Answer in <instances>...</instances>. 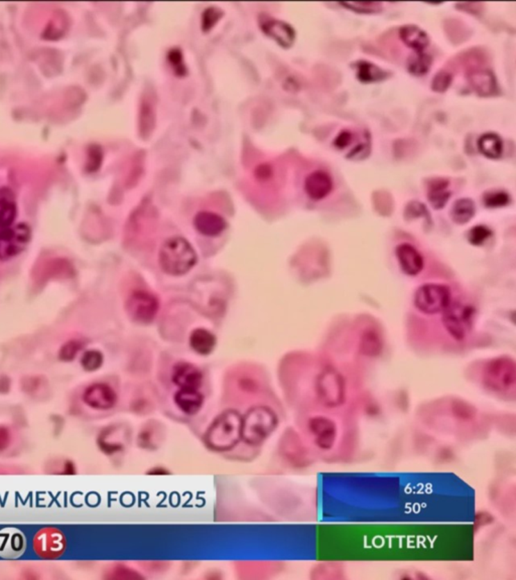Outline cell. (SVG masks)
I'll return each mask as SVG.
<instances>
[{
    "mask_svg": "<svg viewBox=\"0 0 516 580\" xmlns=\"http://www.w3.org/2000/svg\"><path fill=\"white\" fill-rule=\"evenodd\" d=\"M332 178L325 171H317L306 178L305 191L310 198L315 201L323 200L333 191Z\"/></svg>",
    "mask_w": 516,
    "mask_h": 580,
    "instance_id": "obj_16",
    "label": "cell"
},
{
    "mask_svg": "<svg viewBox=\"0 0 516 580\" xmlns=\"http://www.w3.org/2000/svg\"><path fill=\"white\" fill-rule=\"evenodd\" d=\"M192 349L200 355H208L213 351L216 345L215 336L205 329H197L190 336Z\"/></svg>",
    "mask_w": 516,
    "mask_h": 580,
    "instance_id": "obj_24",
    "label": "cell"
},
{
    "mask_svg": "<svg viewBox=\"0 0 516 580\" xmlns=\"http://www.w3.org/2000/svg\"><path fill=\"white\" fill-rule=\"evenodd\" d=\"M515 364L507 357L494 359L487 364L484 370V382L489 388L503 391L513 387L515 383Z\"/></svg>",
    "mask_w": 516,
    "mask_h": 580,
    "instance_id": "obj_7",
    "label": "cell"
},
{
    "mask_svg": "<svg viewBox=\"0 0 516 580\" xmlns=\"http://www.w3.org/2000/svg\"><path fill=\"white\" fill-rule=\"evenodd\" d=\"M80 349H81V346H80L79 343L75 342V341H71V342L65 343L61 348V350H60V359L62 361H65V362H70V361L74 360L75 357L77 356Z\"/></svg>",
    "mask_w": 516,
    "mask_h": 580,
    "instance_id": "obj_36",
    "label": "cell"
},
{
    "mask_svg": "<svg viewBox=\"0 0 516 580\" xmlns=\"http://www.w3.org/2000/svg\"><path fill=\"white\" fill-rule=\"evenodd\" d=\"M449 182L443 178L433 180L428 186V198L434 209L441 210L446 206L451 191H448Z\"/></svg>",
    "mask_w": 516,
    "mask_h": 580,
    "instance_id": "obj_23",
    "label": "cell"
},
{
    "mask_svg": "<svg viewBox=\"0 0 516 580\" xmlns=\"http://www.w3.org/2000/svg\"><path fill=\"white\" fill-rule=\"evenodd\" d=\"M317 392L324 405L336 407L345 400V381L337 370L327 368L317 379Z\"/></svg>",
    "mask_w": 516,
    "mask_h": 580,
    "instance_id": "obj_5",
    "label": "cell"
},
{
    "mask_svg": "<svg viewBox=\"0 0 516 580\" xmlns=\"http://www.w3.org/2000/svg\"><path fill=\"white\" fill-rule=\"evenodd\" d=\"M63 474L65 475H75L76 474V466L75 463H72V461H68L64 466V470H63Z\"/></svg>",
    "mask_w": 516,
    "mask_h": 580,
    "instance_id": "obj_45",
    "label": "cell"
},
{
    "mask_svg": "<svg viewBox=\"0 0 516 580\" xmlns=\"http://www.w3.org/2000/svg\"><path fill=\"white\" fill-rule=\"evenodd\" d=\"M24 550L26 538L21 531L15 528L0 531V556L2 558H19Z\"/></svg>",
    "mask_w": 516,
    "mask_h": 580,
    "instance_id": "obj_14",
    "label": "cell"
},
{
    "mask_svg": "<svg viewBox=\"0 0 516 580\" xmlns=\"http://www.w3.org/2000/svg\"><path fill=\"white\" fill-rule=\"evenodd\" d=\"M474 309L468 305L451 301L443 312V323L449 334L457 341L464 340L471 329Z\"/></svg>",
    "mask_w": 516,
    "mask_h": 580,
    "instance_id": "obj_6",
    "label": "cell"
},
{
    "mask_svg": "<svg viewBox=\"0 0 516 580\" xmlns=\"http://www.w3.org/2000/svg\"><path fill=\"white\" fill-rule=\"evenodd\" d=\"M476 213V207L474 202L471 198H460L456 201L454 206L452 207L451 216L452 220L456 224L464 225L470 222L474 217Z\"/></svg>",
    "mask_w": 516,
    "mask_h": 580,
    "instance_id": "obj_26",
    "label": "cell"
},
{
    "mask_svg": "<svg viewBox=\"0 0 516 580\" xmlns=\"http://www.w3.org/2000/svg\"><path fill=\"white\" fill-rule=\"evenodd\" d=\"M259 26L265 35L274 39L283 48H290L296 40L294 28L285 22L261 15Z\"/></svg>",
    "mask_w": 516,
    "mask_h": 580,
    "instance_id": "obj_13",
    "label": "cell"
},
{
    "mask_svg": "<svg viewBox=\"0 0 516 580\" xmlns=\"http://www.w3.org/2000/svg\"><path fill=\"white\" fill-rule=\"evenodd\" d=\"M153 123H155V115H153V108L151 104L147 103L142 105V111H140V131L142 135H149V130H153Z\"/></svg>",
    "mask_w": 516,
    "mask_h": 580,
    "instance_id": "obj_33",
    "label": "cell"
},
{
    "mask_svg": "<svg viewBox=\"0 0 516 580\" xmlns=\"http://www.w3.org/2000/svg\"><path fill=\"white\" fill-rule=\"evenodd\" d=\"M355 69H356L357 78L364 84L377 83L388 78V72L372 62H357Z\"/></svg>",
    "mask_w": 516,
    "mask_h": 580,
    "instance_id": "obj_22",
    "label": "cell"
},
{
    "mask_svg": "<svg viewBox=\"0 0 516 580\" xmlns=\"http://www.w3.org/2000/svg\"><path fill=\"white\" fill-rule=\"evenodd\" d=\"M309 428L315 436V443L323 450H330L336 443L338 428L328 417L316 416L310 419Z\"/></svg>",
    "mask_w": 516,
    "mask_h": 580,
    "instance_id": "obj_11",
    "label": "cell"
},
{
    "mask_svg": "<svg viewBox=\"0 0 516 580\" xmlns=\"http://www.w3.org/2000/svg\"><path fill=\"white\" fill-rule=\"evenodd\" d=\"M478 148L486 157L497 160L502 155L503 144L501 138L495 133H485L478 140Z\"/></svg>",
    "mask_w": 516,
    "mask_h": 580,
    "instance_id": "obj_25",
    "label": "cell"
},
{
    "mask_svg": "<svg viewBox=\"0 0 516 580\" xmlns=\"http://www.w3.org/2000/svg\"><path fill=\"white\" fill-rule=\"evenodd\" d=\"M221 17H222V12L217 8H210L209 10L205 11L202 21L203 31L211 30Z\"/></svg>",
    "mask_w": 516,
    "mask_h": 580,
    "instance_id": "obj_37",
    "label": "cell"
},
{
    "mask_svg": "<svg viewBox=\"0 0 516 580\" xmlns=\"http://www.w3.org/2000/svg\"><path fill=\"white\" fill-rule=\"evenodd\" d=\"M158 260L165 273L182 275L193 268L197 262V254L186 239L174 237L165 241L160 247Z\"/></svg>",
    "mask_w": 516,
    "mask_h": 580,
    "instance_id": "obj_1",
    "label": "cell"
},
{
    "mask_svg": "<svg viewBox=\"0 0 516 580\" xmlns=\"http://www.w3.org/2000/svg\"><path fill=\"white\" fill-rule=\"evenodd\" d=\"M204 397L197 389H180L175 395V403L185 414L198 413L202 408Z\"/></svg>",
    "mask_w": 516,
    "mask_h": 580,
    "instance_id": "obj_21",
    "label": "cell"
},
{
    "mask_svg": "<svg viewBox=\"0 0 516 580\" xmlns=\"http://www.w3.org/2000/svg\"><path fill=\"white\" fill-rule=\"evenodd\" d=\"M17 215L15 205L10 198H0V230L11 226Z\"/></svg>",
    "mask_w": 516,
    "mask_h": 580,
    "instance_id": "obj_29",
    "label": "cell"
},
{
    "mask_svg": "<svg viewBox=\"0 0 516 580\" xmlns=\"http://www.w3.org/2000/svg\"><path fill=\"white\" fill-rule=\"evenodd\" d=\"M471 88L481 97H490L497 91V83L493 73L485 69H474L467 75Z\"/></svg>",
    "mask_w": 516,
    "mask_h": 580,
    "instance_id": "obj_17",
    "label": "cell"
},
{
    "mask_svg": "<svg viewBox=\"0 0 516 580\" xmlns=\"http://www.w3.org/2000/svg\"><path fill=\"white\" fill-rule=\"evenodd\" d=\"M83 401L93 409L108 410L117 402V395L107 384L95 383L85 390Z\"/></svg>",
    "mask_w": 516,
    "mask_h": 580,
    "instance_id": "obj_12",
    "label": "cell"
},
{
    "mask_svg": "<svg viewBox=\"0 0 516 580\" xmlns=\"http://www.w3.org/2000/svg\"><path fill=\"white\" fill-rule=\"evenodd\" d=\"M453 82V75L448 71H440L435 76L432 82V89L434 92L444 93L450 88Z\"/></svg>",
    "mask_w": 516,
    "mask_h": 580,
    "instance_id": "obj_32",
    "label": "cell"
},
{
    "mask_svg": "<svg viewBox=\"0 0 516 580\" xmlns=\"http://www.w3.org/2000/svg\"><path fill=\"white\" fill-rule=\"evenodd\" d=\"M491 231L486 226L483 225H478L469 231L468 240L470 241L471 244L479 246L483 244L484 242L490 237Z\"/></svg>",
    "mask_w": 516,
    "mask_h": 580,
    "instance_id": "obj_35",
    "label": "cell"
},
{
    "mask_svg": "<svg viewBox=\"0 0 516 580\" xmlns=\"http://www.w3.org/2000/svg\"><path fill=\"white\" fill-rule=\"evenodd\" d=\"M31 239V230L26 225L0 230V259L8 260L24 251Z\"/></svg>",
    "mask_w": 516,
    "mask_h": 580,
    "instance_id": "obj_10",
    "label": "cell"
},
{
    "mask_svg": "<svg viewBox=\"0 0 516 580\" xmlns=\"http://www.w3.org/2000/svg\"><path fill=\"white\" fill-rule=\"evenodd\" d=\"M399 37L403 44L413 49L415 53H424L430 46V37L426 31L413 24L403 26L399 31Z\"/></svg>",
    "mask_w": 516,
    "mask_h": 580,
    "instance_id": "obj_20",
    "label": "cell"
},
{
    "mask_svg": "<svg viewBox=\"0 0 516 580\" xmlns=\"http://www.w3.org/2000/svg\"><path fill=\"white\" fill-rule=\"evenodd\" d=\"M103 364V355L96 350H91L85 352L81 359L83 369L88 372H94L99 369Z\"/></svg>",
    "mask_w": 516,
    "mask_h": 580,
    "instance_id": "obj_31",
    "label": "cell"
},
{
    "mask_svg": "<svg viewBox=\"0 0 516 580\" xmlns=\"http://www.w3.org/2000/svg\"><path fill=\"white\" fill-rule=\"evenodd\" d=\"M369 153L370 144L369 140H368V142H365V144H359L356 147H354V148L350 151L349 155H347V158L352 160H361L367 157V156L369 155Z\"/></svg>",
    "mask_w": 516,
    "mask_h": 580,
    "instance_id": "obj_40",
    "label": "cell"
},
{
    "mask_svg": "<svg viewBox=\"0 0 516 580\" xmlns=\"http://www.w3.org/2000/svg\"><path fill=\"white\" fill-rule=\"evenodd\" d=\"M382 343L381 336L376 332L369 330L364 332L360 340V351L368 357H374L381 354Z\"/></svg>",
    "mask_w": 516,
    "mask_h": 580,
    "instance_id": "obj_28",
    "label": "cell"
},
{
    "mask_svg": "<svg viewBox=\"0 0 516 580\" xmlns=\"http://www.w3.org/2000/svg\"><path fill=\"white\" fill-rule=\"evenodd\" d=\"M10 430L6 426L0 425V452L8 450L10 445Z\"/></svg>",
    "mask_w": 516,
    "mask_h": 580,
    "instance_id": "obj_43",
    "label": "cell"
},
{
    "mask_svg": "<svg viewBox=\"0 0 516 580\" xmlns=\"http://www.w3.org/2000/svg\"><path fill=\"white\" fill-rule=\"evenodd\" d=\"M278 425V417L269 407L252 408L242 418L241 437L249 445L263 443Z\"/></svg>",
    "mask_w": 516,
    "mask_h": 580,
    "instance_id": "obj_3",
    "label": "cell"
},
{
    "mask_svg": "<svg viewBox=\"0 0 516 580\" xmlns=\"http://www.w3.org/2000/svg\"><path fill=\"white\" fill-rule=\"evenodd\" d=\"M169 61L176 75L183 76L186 73V68L183 62V56L180 50H172L169 53Z\"/></svg>",
    "mask_w": 516,
    "mask_h": 580,
    "instance_id": "obj_38",
    "label": "cell"
},
{
    "mask_svg": "<svg viewBox=\"0 0 516 580\" xmlns=\"http://www.w3.org/2000/svg\"><path fill=\"white\" fill-rule=\"evenodd\" d=\"M242 417L234 410L219 415L208 429L205 441L214 450L223 452L233 447L241 438Z\"/></svg>",
    "mask_w": 516,
    "mask_h": 580,
    "instance_id": "obj_2",
    "label": "cell"
},
{
    "mask_svg": "<svg viewBox=\"0 0 516 580\" xmlns=\"http://www.w3.org/2000/svg\"><path fill=\"white\" fill-rule=\"evenodd\" d=\"M353 135L350 131L343 130L335 139L334 145L339 149L345 148L352 142Z\"/></svg>",
    "mask_w": 516,
    "mask_h": 580,
    "instance_id": "obj_42",
    "label": "cell"
},
{
    "mask_svg": "<svg viewBox=\"0 0 516 580\" xmlns=\"http://www.w3.org/2000/svg\"><path fill=\"white\" fill-rule=\"evenodd\" d=\"M102 162V151L100 147H91L89 151L88 171H94L99 169Z\"/></svg>",
    "mask_w": 516,
    "mask_h": 580,
    "instance_id": "obj_41",
    "label": "cell"
},
{
    "mask_svg": "<svg viewBox=\"0 0 516 580\" xmlns=\"http://www.w3.org/2000/svg\"><path fill=\"white\" fill-rule=\"evenodd\" d=\"M172 379L181 389L198 390L202 385L203 375L200 370L192 364L181 362L174 367Z\"/></svg>",
    "mask_w": 516,
    "mask_h": 580,
    "instance_id": "obj_15",
    "label": "cell"
},
{
    "mask_svg": "<svg viewBox=\"0 0 516 580\" xmlns=\"http://www.w3.org/2000/svg\"><path fill=\"white\" fill-rule=\"evenodd\" d=\"M149 474L155 475V476L156 475H158V476H160V475L169 474V472H167V470H165V468H153V470H149Z\"/></svg>",
    "mask_w": 516,
    "mask_h": 580,
    "instance_id": "obj_46",
    "label": "cell"
},
{
    "mask_svg": "<svg viewBox=\"0 0 516 580\" xmlns=\"http://www.w3.org/2000/svg\"><path fill=\"white\" fill-rule=\"evenodd\" d=\"M340 4L348 10L364 15H373L382 10L381 2L376 1L341 2Z\"/></svg>",
    "mask_w": 516,
    "mask_h": 580,
    "instance_id": "obj_30",
    "label": "cell"
},
{
    "mask_svg": "<svg viewBox=\"0 0 516 580\" xmlns=\"http://www.w3.org/2000/svg\"><path fill=\"white\" fill-rule=\"evenodd\" d=\"M194 226L199 233L208 237H216L220 235L227 224L224 219L213 212L203 211L197 214L194 219Z\"/></svg>",
    "mask_w": 516,
    "mask_h": 580,
    "instance_id": "obj_19",
    "label": "cell"
},
{
    "mask_svg": "<svg viewBox=\"0 0 516 580\" xmlns=\"http://www.w3.org/2000/svg\"><path fill=\"white\" fill-rule=\"evenodd\" d=\"M160 309L158 298L151 292L135 290L126 302V311L131 320L140 323H149L155 320Z\"/></svg>",
    "mask_w": 516,
    "mask_h": 580,
    "instance_id": "obj_9",
    "label": "cell"
},
{
    "mask_svg": "<svg viewBox=\"0 0 516 580\" xmlns=\"http://www.w3.org/2000/svg\"><path fill=\"white\" fill-rule=\"evenodd\" d=\"M484 204L488 207H500L508 205L510 198L506 191H490L483 198Z\"/></svg>",
    "mask_w": 516,
    "mask_h": 580,
    "instance_id": "obj_34",
    "label": "cell"
},
{
    "mask_svg": "<svg viewBox=\"0 0 516 580\" xmlns=\"http://www.w3.org/2000/svg\"><path fill=\"white\" fill-rule=\"evenodd\" d=\"M67 540L57 528H44L35 534L33 549L42 559H57L66 551Z\"/></svg>",
    "mask_w": 516,
    "mask_h": 580,
    "instance_id": "obj_8",
    "label": "cell"
},
{
    "mask_svg": "<svg viewBox=\"0 0 516 580\" xmlns=\"http://www.w3.org/2000/svg\"><path fill=\"white\" fill-rule=\"evenodd\" d=\"M433 59L430 55L424 53H415L410 56L408 61V72L417 77L426 75L432 67Z\"/></svg>",
    "mask_w": 516,
    "mask_h": 580,
    "instance_id": "obj_27",
    "label": "cell"
},
{
    "mask_svg": "<svg viewBox=\"0 0 516 580\" xmlns=\"http://www.w3.org/2000/svg\"><path fill=\"white\" fill-rule=\"evenodd\" d=\"M256 176L260 180H267L272 176V169L267 164H261L256 169Z\"/></svg>",
    "mask_w": 516,
    "mask_h": 580,
    "instance_id": "obj_44",
    "label": "cell"
},
{
    "mask_svg": "<svg viewBox=\"0 0 516 580\" xmlns=\"http://www.w3.org/2000/svg\"><path fill=\"white\" fill-rule=\"evenodd\" d=\"M451 301V291L446 285L430 283L422 285L415 292V307L426 314L443 312Z\"/></svg>",
    "mask_w": 516,
    "mask_h": 580,
    "instance_id": "obj_4",
    "label": "cell"
},
{
    "mask_svg": "<svg viewBox=\"0 0 516 580\" xmlns=\"http://www.w3.org/2000/svg\"><path fill=\"white\" fill-rule=\"evenodd\" d=\"M428 213L426 207L421 203L412 202L408 205L406 209V217L415 219L419 217H428Z\"/></svg>",
    "mask_w": 516,
    "mask_h": 580,
    "instance_id": "obj_39",
    "label": "cell"
},
{
    "mask_svg": "<svg viewBox=\"0 0 516 580\" xmlns=\"http://www.w3.org/2000/svg\"><path fill=\"white\" fill-rule=\"evenodd\" d=\"M399 265L404 273L415 276L424 268V258L419 251L410 244H401L395 250Z\"/></svg>",
    "mask_w": 516,
    "mask_h": 580,
    "instance_id": "obj_18",
    "label": "cell"
}]
</instances>
